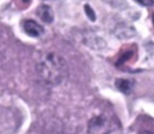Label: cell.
Wrapping results in <instances>:
<instances>
[{"instance_id": "cell-1", "label": "cell", "mask_w": 154, "mask_h": 134, "mask_svg": "<svg viewBox=\"0 0 154 134\" xmlns=\"http://www.w3.org/2000/svg\"><path fill=\"white\" fill-rule=\"evenodd\" d=\"M36 70L40 77L49 85L57 86L68 77L65 60L55 53H48L37 63Z\"/></svg>"}, {"instance_id": "cell-2", "label": "cell", "mask_w": 154, "mask_h": 134, "mask_svg": "<svg viewBox=\"0 0 154 134\" xmlns=\"http://www.w3.org/2000/svg\"><path fill=\"white\" fill-rule=\"evenodd\" d=\"M111 122L104 115L94 117L88 124L89 133H108L110 132Z\"/></svg>"}, {"instance_id": "cell-3", "label": "cell", "mask_w": 154, "mask_h": 134, "mask_svg": "<svg viewBox=\"0 0 154 134\" xmlns=\"http://www.w3.org/2000/svg\"><path fill=\"white\" fill-rule=\"evenodd\" d=\"M24 31L32 38H39L45 33L44 28L33 19L25 20L23 23Z\"/></svg>"}, {"instance_id": "cell-4", "label": "cell", "mask_w": 154, "mask_h": 134, "mask_svg": "<svg viewBox=\"0 0 154 134\" xmlns=\"http://www.w3.org/2000/svg\"><path fill=\"white\" fill-rule=\"evenodd\" d=\"M36 16L46 24H50L54 21L53 9L47 5H40L36 8Z\"/></svg>"}, {"instance_id": "cell-5", "label": "cell", "mask_w": 154, "mask_h": 134, "mask_svg": "<svg viewBox=\"0 0 154 134\" xmlns=\"http://www.w3.org/2000/svg\"><path fill=\"white\" fill-rule=\"evenodd\" d=\"M115 86L118 89V90H120L122 93L129 95L133 90L134 82L127 79H117L115 80Z\"/></svg>"}, {"instance_id": "cell-6", "label": "cell", "mask_w": 154, "mask_h": 134, "mask_svg": "<svg viewBox=\"0 0 154 134\" xmlns=\"http://www.w3.org/2000/svg\"><path fill=\"white\" fill-rule=\"evenodd\" d=\"M136 3L143 7H152L154 6V0H134Z\"/></svg>"}, {"instance_id": "cell-7", "label": "cell", "mask_w": 154, "mask_h": 134, "mask_svg": "<svg viewBox=\"0 0 154 134\" xmlns=\"http://www.w3.org/2000/svg\"><path fill=\"white\" fill-rule=\"evenodd\" d=\"M86 6H87V8L89 9V11H88V10H87V9L85 8V9L87 10V12H86L87 16H88V17H89V18H91V20L94 21V20H95V14L94 13V10H93V9H92V8H90V7H89L88 5H86Z\"/></svg>"}, {"instance_id": "cell-8", "label": "cell", "mask_w": 154, "mask_h": 134, "mask_svg": "<svg viewBox=\"0 0 154 134\" xmlns=\"http://www.w3.org/2000/svg\"><path fill=\"white\" fill-rule=\"evenodd\" d=\"M152 23H153V26H154V14L152 15Z\"/></svg>"}]
</instances>
